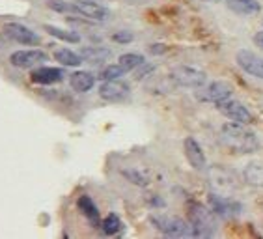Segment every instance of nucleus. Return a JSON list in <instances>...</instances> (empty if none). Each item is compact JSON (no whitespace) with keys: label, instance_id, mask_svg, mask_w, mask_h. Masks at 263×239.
Returning <instances> with one entry per match:
<instances>
[{"label":"nucleus","instance_id":"obj_1","mask_svg":"<svg viewBox=\"0 0 263 239\" xmlns=\"http://www.w3.org/2000/svg\"><path fill=\"white\" fill-rule=\"evenodd\" d=\"M220 146L232 153H252L258 150V138L252 131L243 127V123L230 122L224 123L218 137Z\"/></svg>","mask_w":263,"mask_h":239},{"label":"nucleus","instance_id":"obj_2","mask_svg":"<svg viewBox=\"0 0 263 239\" xmlns=\"http://www.w3.org/2000/svg\"><path fill=\"white\" fill-rule=\"evenodd\" d=\"M189 223L193 224L196 237H211L217 234L218 223H217V213L213 209H208L202 204H189L187 208Z\"/></svg>","mask_w":263,"mask_h":239},{"label":"nucleus","instance_id":"obj_3","mask_svg":"<svg viewBox=\"0 0 263 239\" xmlns=\"http://www.w3.org/2000/svg\"><path fill=\"white\" fill-rule=\"evenodd\" d=\"M208 179L213 193L218 194V196H232L239 187L237 174L233 172L232 168L220 167V164H215V167L209 168Z\"/></svg>","mask_w":263,"mask_h":239},{"label":"nucleus","instance_id":"obj_4","mask_svg":"<svg viewBox=\"0 0 263 239\" xmlns=\"http://www.w3.org/2000/svg\"><path fill=\"white\" fill-rule=\"evenodd\" d=\"M152 224L159 232L170 237H196L193 224L179 217H170V215H152Z\"/></svg>","mask_w":263,"mask_h":239},{"label":"nucleus","instance_id":"obj_5","mask_svg":"<svg viewBox=\"0 0 263 239\" xmlns=\"http://www.w3.org/2000/svg\"><path fill=\"white\" fill-rule=\"evenodd\" d=\"M170 79L174 84L183 88H200L208 82V75L196 67L189 66H177L170 71Z\"/></svg>","mask_w":263,"mask_h":239},{"label":"nucleus","instance_id":"obj_6","mask_svg":"<svg viewBox=\"0 0 263 239\" xmlns=\"http://www.w3.org/2000/svg\"><path fill=\"white\" fill-rule=\"evenodd\" d=\"M217 108L220 114L232 120V122H237V123H243V125H250L254 122L252 114L245 107L241 101H235V99H224V101L217 103Z\"/></svg>","mask_w":263,"mask_h":239},{"label":"nucleus","instance_id":"obj_7","mask_svg":"<svg viewBox=\"0 0 263 239\" xmlns=\"http://www.w3.org/2000/svg\"><path fill=\"white\" fill-rule=\"evenodd\" d=\"M235 60H237L239 67L247 71L248 75L256 77V79H263V58L259 54H256L250 49H241L235 54Z\"/></svg>","mask_w":263,"mask_h":239},{"label":"nucleus","instance_id":"obj_8","mask_svg":"<svg viewBox=\"0 0 263 239\" xmlns=\"http://www.w3.org/2000/svg\"><path fill=\"white\" fill-rule=\"evenodd\" d=\"M4 34L10 40L21 43V45H37L40 43V36L35 32H32L28 26L21 25V23H6Z\"/></svg>","mask_w":263,"mask_h":239},{"label":"nucleus","instance_id":"obj_9","mask_svg":"<svg viewBox=\"0 0 263 239\" xmlns=\"http://www.w3.org/2000/svg\"><path fill=\"white\" fill-rule=\"evenodd\" d=\"M73 6H75L77 15H82L86 17V19L103 23V21H106L110 17V11L106 10L105 6L91 2V0H73Z\"/></svg>","mask_w":263,"mask_h":239},{"label":"nucleus","instance_id":"obj_10","mask_svg":"<svg viewBox=\"0 0 263 239\" xmlns=\"http://www.w3.org/2000/svg\"><path fill=\"white\" fill-rule=\"evenodd\" d=\"M232 94H233V86L230 84V82L217 81V82H211L203 92L198 94V97H200L202 101H209V103H215V105H217V103L232 97Z\"/></svg>","mask_w":263,"mask_h":239},{"label":"nucleus","instance_id":"obj_11","mask_svg":"<svg viewBox=\"0 0 263 239\" xmlns=\"http://www.w3.org/2000/svg\"><path fill=\"white\" fill-rule=\"evenodd\" d=\"M211 209L217 213V217H222V219H232V217H237L239 211H241V204L233 202L230 196H218V194H213L211 198Z\"/></svg>","mask_w":263,"mask_h":239},{"label":"nucleus","instance_id":"obj_12","mask_svg":"<svg viewBox=\"0 0 263 239\" xmlns=\"http://www.w3.org/2000/svg\"><path fill=\"white\" fill-rule=\"evenodd\" d=\"M11 66L21 67V69H28V67H34L41 62H47V54L43 51H37V49H32V51H17L10 56Z\"/></svg>","mask_w":263,"mask_h":239},{"label":"nucleus","instance_id":"obj_13","mask_svg":"<svg viewBox=\"0 0 263 239\" xmlns=\"http://www.w3.org/2000/svg\"><path fill=\"white\" fill-rule=\"evenodd\" d=\"M99 96L105 99V101H122L129 96V84L122 82L120 79H114V81H105L99 88Z\"/></svg>","mask_w":263,"mask_h":239},{"label":"nucleus","instance_id":"obj_14","mask_svg":"<svg viewBox=\"0 0 263 239\" xmlns=\"http://www.w3.org/2000/svg\"><path fill=\"white\" fill-rule=\"evenodd\" d=\"M183 150H185V157H187V161L191 163V167L196 168V170L205 168V155H203L200 144H198L193 137L185 138V142H183Z\"/></svg>","mask_w":263,"mask_h":239},{"label":"nucleus","instance_id":"obj_15","mask_svg":"<svg viewBox=\"0 0 263 239\" xmlns=\"http://www.w3.org/2000/svg\"><path fill=\"white\" fill-rule=\"evenodd\" d=\"M66 77V73L58 69V67H37L34 71L30 73V79L32 82L35 84H54V82H60L62 79Z\"/></svg>","mask_w":263,"mask_h":239},{"label":"nucleus","instance_id":"obj_16","mask_svg":"<svg viewBox=\"0 0 263 239\" xmlns=\"http://www.w3.org/2000/svg\"><path fill=\"white\" fill-rule=\"evenodd\" d=\"M226 6L239 15H258L261 11V4L258 0H228Z\"/></svg>","mask_w":263,"mask_h":239},{"label":"nucleus","instance_id":"obj_17","mask_svg":"<svg viewBox=\"0 0 263 239\" xmlns=\"http://www.w3.org/2000/svg\"><path fill=\"white\" fill-rule=\"evenodd\" d=\"M243 178L252 187H263V161H252L243 170Z\"/></svg>","mask_w":263,"mask_h":239},{"label":"nucleus","instance_id":"obj_18","mask_svg":"<svg viewBox=\"0 0 263 239\" xmlns=\"http://www.w3.org/2000/svg\"><path fill=\"white\" fill-rule=\"evenodd\" d=\"M69 84L75 92L84 94V92H88V90L93 88V84H96V77L91 75L90 71H77V73L71 75Z\"/></svg>","mask_w":263,"mask_h":239},{"label":"nucleus","instance_id":"obj_19","mask_svg":"<svg viewBox=\"0 0 263 239\" xmlns=\"http://www.w3.org/2000/svg\"><path fill=\"white\" fill-rule=\"evenodd\" d=\"M79 54L88 64H101V62H106L110 58L112 52L108 49H105V47H84V49H81Z\"/></svg>","mask_w":263,"mask_h":239},{"label":"nucleus","instance_id":"obj_20","mask_svg":"<svg viewBox=\"0 0 263 239\" xmlns=\"http://www.w3.org/2000/svg\"><path fill=\"white\" fill-rule=\"evenodd\" d=\"M79 209H81L82 215H84L93 226H101V223H99V209H97V206L93 204V200H91L90 196L84 194V196L79 198Z\"/></svg>","mask_w":263,"mask_h":239},{"label":"nucleus","instance_id":"obj_21","mask_svg":"<svg viewBox=\"0 0 263 239\" xmlns=\"http://www.w3.org/2000/svg\"><path fill=\"white\" fill-rule=\"evenodd\" d=\"M43 30L49 32L56 40L67 41V43H81V34H77L73 30H66V28H60V26H54V25H45Z\"/></svg>","mask_w":263,"mask_h":239},{"label":"nucleus","instance_id":"obj_22","mask_svg":"<svg viewBox=\"0 0 263 239\" xmlns=\"http://www.w3.org/2000/svg\"><path fill=\"white\" fill-rule=\"evenodd\" d=\"M54 58L56 62H60L62 66H67V67H77L84 62L81 54H77V52L69 51V49H58L54 52Z\"/></svg>","mask_w":263,"mask_h":239},{"label":"nucleus","instance_id":"obj_23","mask_svg":"<svg viewBox=\"0 0 263 239\" xmlns=\"http://www.w3.org/2000/svg\"><path fill=\"white\" fill-rule=\"evenodd\" d=\"M144 56L142 54H137V52H125V54L120 56V60H118V64L125 69L127 71H133V69H137V67H142L144 66Z\"/></svg>","mask_w":263,"mask_h":239},{"label":"nucleus","instance_id":"obj_24","mask_svg":"<svg viewBox=\"0 0 263 239\" xmlns=\"http://www.w3.org/2000/svg\"><path fill=\"white\" fill-rule=\"evenodd\" d=\"M101 228H103V232H105L106 235H114V234H118V232L122 230V220H120V217H118V215L110 213L101 223Z\"/></svg>","mask_w":263,"mask_h":239},{"label":"nucleus","instance_id":"obj_25","mask_svg":"<svg viewBox=\"0 0 263 239\" xmlns=\"http://www.w3.org/2000/svg\"><path fill=\"white\" fill-rule=\"evenodd\" d=\"M123 73H125V69L120 64H114V66H106L105 69H101L99 79L101 81H114V79H120Z\"/></svg>","mask_w":263,"mask_h":239},{"label":"nucleus","instance_id":"obj_26","mask_svg":"<svg viewBox=\"0 0 263 239\" xmlns=\"http://www.w3.org/2000/svg\"><path fill=\"white\" fill-rule=\"evenodd\" d=\"M47 6L58 13H75V6L73 2H64V0H49Z\"/></svg>","mask_w":263,"mask_h":239},{"label":"nucleus","instance_id":"obj_27","mask_svg":"<svg viewBox=\"0 0 263 239\" xmlns=\"http://www.w3.org/2000/svg\"><path fill=\"white\" fill-rule=\"evenodd\" d=\"M123 176H125L131 183H135V185H140V187H144V185H147V178L144 176V174H140L138 170H123Z\"/></svg>","mask_w":263,"mask_h":239},{"label":"nucleus","instance_id":"obj_28","mask_svg":"<svg viewBox=\"0 0 263 239\" xmlns=\"http://www.w3.org/2000/svg\"><path fill=\"white\" fill-rule=\"evenodd\" d=\"M112 40L118 41V43H131V41L135 40V36H133V32L120 30V32H116V34L112 36Z\"/></svg>","mask_w":263,"mask_h":239},{"label":"nucleus","instance_id":"obj_29","mask_svg":"<svg viewBox=\"0 0 263 239\" xmlns=\"http://www.w3.org/2000/svg\"><path fill=\"white\" fill-rule=\"evenodd\" d=\"M149 51H152V52H164V51H166V47H164V45H152V47H149Z\"/></svg>","mask_w":263,"mask_h":239},{"label":"nucleus","instance_id":"obj_30","mask_svg":"<svg viewBox=\"0 0 263 239\" xmlns=\"http://www.w3.org/2000/svg\"><path fill=\"white\" fill-rule=\"evenodd\" d=\"M254 40H256V45L261 47V49H263V32H258V34H256V38H254Z\"/></svg>","mask_w":263,"mask_h":239},{"label":"nucleus","instance_id":"obj_31","mask_svg":"<svg viewBox=\"0 0 263 239\" xmlns=\"http://www.w3.org/2000/svg\"><path fill=\"white\" fill-rule=\"evenodd\" d=\"M205 2H220V0H205Z\"/></svg>","mask_w":263,"mask_h":239},{"label":"nucleus","instance_id":"obj_32","mask_svg":"<svg viewBox=\"0 0 263 239\" xmlns=\"http://www.w3.org/2000/svg\"><path fill=\"white\" fill-rule=\"evenodd\" d=\"M261 23H263V21H261Z\"/></svg>","mask_w":263,"mask_h":239}]
</instances>
